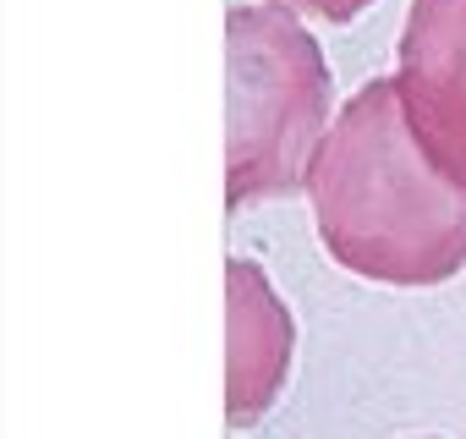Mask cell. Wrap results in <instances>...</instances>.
Wrapping results in <instances>:
<instances>
[{"mask_svg":"<svg viewBox=\"0 0 466 439\" xmlns=\"http://www.w3.org/2000/svg\"><path fill=\"white\" fill-rule=\"evenodd\" d=\"M329 259L379 286H444L466 270V187L411 138L400 83H362L308 176Z\"/></svg>","mask_w":466,"mask_h":439,"instance_id":"1","label":"cell"},{"mask_svg":"<svg viewBox=\"0 0 466 439\" xmlns=\"http://www.w3.org/2000/svg\"><path fill=\"white\" fill-rule=\"evenodd\" d=\"M329 61L297 6H230L225 17V203L248 209L308 187L329 138Z\"/></svg>","mask_w":466,"mask_h":439,"instance_id":"2","label":"cell"},{"mask_svg":"<svg viewBox=\"0 0 466 439\" xmlns=\"http://www.w3.org/2000/svg\"><path fill=\"white\" fill-rule=\"evenodd\" d=\"M395 83L422 154L466 187V0H411Z\"/></svg>","mask_w":466,"mask_h":439,"instance_id":"3","label":"cell"},{"mask_svg":"<svg viewBox=\"0 0 466 439\" xmlns=\"http://www.w3.org/2000/svg\"><path fill=\"white\" fill-rule=\"evenodd\" d=\"M297 324L269 275L253 259H230L225 270V417L230 428L258 423L291 373Z\"/></svg>","mask_w":466,"mask_h":439,"instance_id":"4","label":"cell"},{"mask_svg":"<svg viewBox=\"0 0 466 439\" xmlns=\"http://www.w3.org/2000/svg\"><path fill=\"white\" fill-rule=\"evenodd\" d=\"M286 6H297L308 17H324V23H351V17H362L373 6V0H286Z\"/></svg>","mask_w":466,"mask_h":439,"instance_id":"5","label":"cell"}]
</instances>
